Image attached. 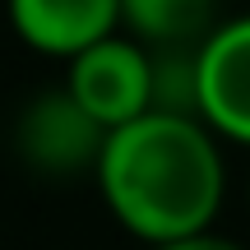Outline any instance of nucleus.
Instances as JSON below:
<instances>
[{
	"instance_id": "39448f33",
	"label": "nucleus",
	"mask_w": 250,
	"mask_h": 250,
	"mask_svg": "<svg viewBox=\"0 0 250 250\" xmlns=\"http://www.w3.org/2000/svg\"><path fill=\"white\" fill-rule=\"evenodd\" d=\"M9 23L33 51L74 61L121 28V0H9Z\"/></svg>"
},
{
	"instance_id": "f03ea898",
	"label": "nucleus",
	"mask_w": 250,
	"mask_h": 250,
	"mask_svg": "<svg viewBox=\"0 0 250 250\" xmlns=\"http://www.w3.org/2000/svg\"><path fill=\"white\" fill-rule=\"evenodd\" d=\"M107 134L111 130L93 121L70 88H46L19 111L14 148L42 176H83V171H98Z\"/></svg>"
},
{
	"instance_id": "20e7f679",
	"label": "nucleus",
	"mask_w": 250,
	"mask_h": 250,
	"mask_svg": "<svg viewBox=\"0 0 250 250\" xmlns=\"http://www.w3.org/2000/svg\"><path fill=\"white\" fill-rule=\"evenodd\" d=\"M199 121L250 148V14L223 19L199 46Z\"/></svg>"
},
{
	"instance_id": "423d86ee",
	"label": "nucleus",
	"mask_w": 250,
	"mask_h": 250,
	"mask_svg": "<svg viewBox=\"0 0 250 250\" xmlns=\"http://www.w3.org/2000/svg\"><path fill=\"white\" fill-rule=\"evenodd\" d=\"M218 23V0H121V28L139 46H204Z\"/></svg>"
},
{
	"instance_id": "0eeeda50",
	"label": "nucleus",
	"mask_w": 250,
	"mask_h": 250,
	"mask_svg": "<svg viewBox=\"0 0 250 250\" xmlns=\"http://www.w3.org/2000/svg\"><path fill=\"white\" fill-rule=\"evenodd\" d=\"M148 250H246L241 241H232V236H218L213 227L199 236H181V241H162V246H148Z\"/></svg>"
},
{
	"instance_id": "f257e3e1",
	"label": "nucleus",
	"mask_w": 250,
	"mask_h": 250,
	"mask_svg": "<svg viewBox=\"0 0 250 250\" xmlns=\"http://www.w3.org/2000/svg\"><path fill=\"white\" fill-rule=\"evenodd\" d=\"M93 176L116 223L148 246L208 232L227 195L218 134L195 116L167 111L116 125Z\"/></svg>"
},
{
	"instance_id": "7ed1b4c3",
	"label": "nucleus",
	"mask_w": 250,
	"mask_h": 250,
	"mask_svg": "<svg viewBox=\"0 0 250 250\" xmlns=\"http://www.w3.org/2000/svg\"><path fill=\"white\" fill-rule=\"evenodd\" d=\"M65 88L98 125L116 130L148 111V46L134 37H102L70 61Z\"/></svg>"
}]
</instances>
